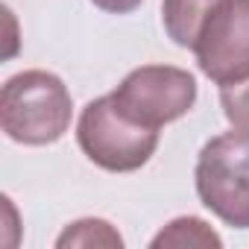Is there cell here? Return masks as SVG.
Wrapping results in <instances>:
<instances>
[{"instance_id": "cell-7", "label": "cell", "mask_w": 249, "mask_h": 249, "mask_svg": "<svg viewBox=\"0 0 249 249\" xmlns=\"http://www.w3.org/2000/svg\"><path fill=\"white\" fill-rule=\"evenodd\" d=\"M153 249H161V246H202V249H220L223 240L220 234L199 217H176L173 223H167L150 243Z\"/></svg>"}, {"instance_id": "cell-3", "label": "cell", "mask_w": 249, "mask_h": 249, "mask_svg": "<svg viewBox=\"0 0 249 249\" xmlns=\"http://www.w3.org/2000/svg\"><path fill=\"white\" fill-rule=\"evenodd\" d=\"M199 202L226 226L249 229V132L231 129L211 138L194 167Z\"/></svg>"}, {"instance_id": "cell-10", "label": "cell", "mask_w": 249, "mask_h": 249, "mask_svg": "<svg viewBox=\"0 0 249 249\" xmlns=\"http://www.w3.org/2000/svg\"><path fill=\"white\" fill-rule=\"evenodd\" d=\"M91 3L97 9L108 12V15H129V12H135L144 3V0H91Z\"/></svg>"}, {"instance_id": "cell-4", "label": "cell", "mask_w": 249, "mask_h": 249, "mask_svg": "<svg viewBox=\"0 0 249 249\" xmlns=\"http://www.w3.org/2000/svg\"><path fill=\"white\" fill-rule=\"evenodd\" d=\"M111 97L123 114L144 126L161 129L194 108L196 79L173 65H144L123 76Z\"/></svg>"}, {"instance_id": "cell-1", "label": "cell", "mask_w": 249, "mask_h": 249, "mask_svg": "<svg viewBox=\"0 0 249 249\" xmlns=\"http://www.w3.org/2000/svg\"><path fill=\"white\" fill-rule=\"evenodd\" d=\"M71 91L50 71H21L0 91V126L24 147L56 144L71 129Z\"/></svg>"}, {"instance_id": "cell-8", "label": "cell", "mask_w": 249, "mask_h": 249, "mask_svg": "<svg viewBox=\"0 0 249 249\" xmlns=\"http://www.w3.org/2000/svg\"><path fill=\"white\" fill-rule=\"evenodd\" d=\"M56 246L59 249H68V246H108V249H120L123 237L117 234V229L111 223L97 220V217H85V220L71 223L56 237Z\"/></svg>"}, {"instance_id": "cell-9", "label": "cell", "mask_w": 249, "mask_h": 249, "mask_svg": "<svg viewBox=\"0 0 249 249\" xmlns=\"http://www.w3.org/2000/svg\"><path fill=\"white\" fill-rule=\"evenodd\" d=\"M220 106L234 129L249 132V76L220 85Z\"/></svg>"}, {"instance_id": "cell-5", "label": "cell", "mask_w": 249, "mask_h": 249, "mask_svg": "<svg viewBox=\"0 0 249 249\" xmlns=\"http://www.w3.org/2000/svg\"><path fill=\"white\" fill-rule=\"evenodd\" d=\"M194 56L217 85L249 76V0H223L202 27Z\"/></svg>"}, {"instance_id": "cell-2", "label": "cell", "mask_w": 249, "mask_h": 249, "mask_svg": "<svg viewBox=\"0 0 249 249\" xmlns=\"http://www.w3.org/2000/svg\"><path fill=\"white\" fill-rule=\"evenodd\" d=\"M76 144L97 167L108 173H132L153 159L159 147V129L123 114L114 97L103 94L82 108Z\"/></svg>"}, {"instance_id": "cell-6", "label": "cell", "mask_w": 249, "mask_h": 249, "mask_svg": "<svg viewBox=\"0 0 249 249\" xmlns=\"http://www.w3.org/2000/svg\"><path fill=\"white\" fill-rule=\"evenodd\" d=\"M223 0H161V24L173 44L194 50L202 27Z\"/></svg>"}]
</instances>
